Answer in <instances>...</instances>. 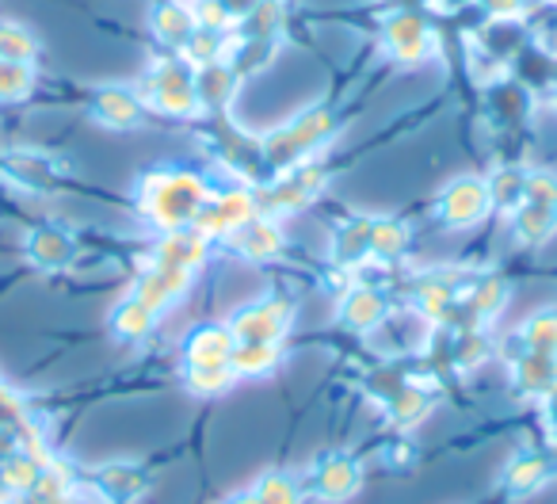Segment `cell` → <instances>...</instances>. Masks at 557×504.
Returning a JSON list of instances; mask_svg holds the SVG:
<instances>
[{
  "instance_id": "4fadbf2b",
  "label": "cell",
  "mask_w": 557,
  "mask_h": 504,
  "mask_svg": "<svg viewBox=\"0 0 557 504\" xmlns=\"http://www.w3.org/2000/svg\"><path fill=\"white\" fill-rule=\"evenodd\" d=\"M405 225H397V222H374L371 225V241H367V245L374 248V253H379V257H397V253H401L405 248Z\"/></svg>"
},
{
  "instance_id": "52a82bcc",
  "label": "cell",
  "mask_w": 557,
  "mask_h": 504,
  "mask_svg": "<svg viewBox=\"0 0 557 504\" xmlns=\"http://www.w3.org/2000/svg\"><path fill=\"white\" fill-rule=\"evenodd\" d=\"M278 230L271 222H245L240 225V233H237V245L245 248L248 257H256V260H263V257H275L278 253Z\"/></svg>"
},
{
  "instance_id": "3957f363",
  "label": "cell",
  "mask_w": 557,
  "mask_h": 504,
  "mask_svg": "<svg viewBox=\"0 0 557 504\" xmlns=\"http://www.w3.org/2000/svg\"><path fill=\"white\" fill-rule=\"evenodd\" d=\"M359 489V466L348 458H329L313 470V493L321 501H348Z\"/></svg>"
},
{
  "instance_id": "277c9868",
  "label": "cell",
  "mask_w": 557,
  "mask_h": 504,
  "mask_svg": "<svg viewBox=\"0 0 557 504\" xmlns=\"http://www.w3.org/2000/svg\"><path fill=\"white\" fill-rule=\"evenodd\" d=\"M233 356V333L230 329H199L191 336V348H187V359L191 367H202V364H230Z\"/></svg>"
},
{
  "instance_id": "ba28073f",
  "label": "cell",
  "mask_w": 557,
  "mask_h": 504,
  "mask_svg": "<svg viewBox=\"0 0 557 504\" xmlns=\"http://www.w3.org/2000/svg\"><path fill=\"white\" fill-rule=\"evenodd\" d=\"M379 318H382L379 295H371V291H351L348 303H344V321H348L351 329H371V325H379Z\"/></svg>"
},
{
  "instance_id": "cb8c5ba5",
  "label": "cell",
  "mask_w": 557,
  "mask_h": 504,
  "mask_svg": "<svg viewBox=\"0 0 557 504\" xmlns=\"http://www.w3.org/2000/svg\"><path fill=\"white\" fill-rule=\"evenodd\" d=\"M225 504H260V496H256V493H240V496H233V501H225Z\"/></svg>"
},
{
  "instance_id": "9c48e42d",
  "label": "cell",
  "mask_w": 557,
  "mask_h": 504,
  "mask_svg": "<svg viewBox=\"0 0 557 504\" xmlns=\"http://www.w3.org/2000/svg\"><path fill=\"white\" fill-rule=\"evenodd\" d=\"M527 344H531L534 356H557V314H539V318L527 321L523 329Z\"/></svg>"
},
{
  "instance_id": "603a6c76",
  "label": "cell",
  "mask_w": 557,
  "mask_h": 504,
  "mask_svg": "<svg viewBox=\"0 0 557 504\" xmlns=\"http://www.w3.org/2000/svg\"><path fill=\"white\" fill-rule=\"evenodd\" d=\"M488 4H493L496 12H511L519 4V0H488Z\"/></svg>"
},
{
  "instance_id": "d6986e66",
  "label": "cell",
  "mask_w": 557,
  "mask_h": 504,
  "mask_svg": "<svg viewBox=\"0 0 557 504\" xmlns=\"http://www.w3.org/2000/svg\"><path fill=\"white\" fill-rule=\"evenodd\" d=\"M539 478H542V463H539V458H531V463H519V466H511V474H508L511 489L539 485Z\"/></svg>"
},
{
  "instance_id": "30bf717a",
  "label": "cell",
  "mask_w": 557,
  "mask_h": 504,
  "mask_svg": "<svg viewBox=\"0 0 557 504\" xmlns=\"http://www.w3.org/2000/svg\"><path fill=\"white\" fill-rule=\"evenodd\" d=\"M230 382H233V367L230 364L191 367V390H195V394H222Z\"/></svg>"
},
{
  "instance_id": "6da1fadb",
  "label": "cell",
  "mask_w": 557,
  "mask_h": 504,
  "mask_svg": "<svg viewBox=\"0 0 557 504\" xmlns=\"http://www.w3.org/2000/svg\"><path fill=\"white\" fill-rule=\"evenodd\" d=\"M290 325V306L287 303H260L252 310H245L237 321H233L230 333L240 336V341H263L271 344L275 336H283V329Z\"/></svg>"
},
{
  "instance_id": "7c38bea8",
  "label": "cell",
  "mask_w": 557,
  "mask_h": 504,
  "mask_svg": "<svg viewBox=\"0 0 557 504\" xmlns=\"http://www.w3.org/2000/svg\"><path fill=\"white\" fill-rule=\"evenodd\" d=\"M157 27H161L164 39L184 42L187 35H191V27H195V16L187 9H180V4H164V9L157 12Z\"/></svg>"
},
{
  "instance_id": "8fae6325",
  "label": "cell",
  "mask_w": 557,
  "mask_h": 504,
  "mask_svg": "<svg viewBox=\"0 0 557 504\" xmlns=\"http://www.w3.org/2000/svg\"><path fill=\"white\" fill-rule=\"evenodd\" d=\"M256 496H260V504H302V493H298V485L283 478V474H268V478H260V485H256Z\"/></svg>"
},
{
  "instance_id": "9a60e30c",
  "label": "cell",
  "mask_w": 557,
  "mask_h": 504,
  "mask_svg": "<svg viewBox=\"0 0 557 504\" xmlns=\"http://www.w3.org/2000/svg\"><path fill=\"white\" fill-rule=\"evenodd\" d=\"M149 325H153V310H149L141 298H134L131 306H123V310H119V329H123L126 336H141Z\"/></svg>"
},
{
  "instance_id": "2e32d148",
  "label": "cell",
  "mask_w": 557,
  "mask_h": 504,
  "mask_svg": "<svg viewBox=\"0 0 557 504\" xmlns=\"http://www.w3.org/2000/svg\"><path fill=\"white\" fill-rule=\"evenodd\" d=\"M100 115L108 119L111 126H131L134 119H138V108H134V100L131 96H103L100 100Z\"/></svg>"
},
{
  "instance_id": "7a4b0ae2",
  "label": "cell",
  "mask_w": 557,
  "mask_h": 504,
  "mask_svg": "<svg viewBox=\"0 0 557 504\" xmlns=\"http://www.w3.org/2000/svg\"><path fill=\"white\" fill-rule=\"evenodd\" d=\"M488 210V187L481 180H458L443 195V218L450 225H470Z\"/></svg>"
},
{
  "instance_id": "5b68a950",
  "label": "cell",
  "mask_w": 557,
  "mask_h": 504,
  "mask_svg": "<svg viewBox=\"0 0 557 504\" xmlns=\"http://www.w3.org/2000/svg\"><path fill=\"white\" fill-rule=\"evenodd\" d=\"M275 359H278L275 344L245 341V344H233L230 367H233V374H263V371L275 367Z\"/></svg>"
},
{
  "instance_id": "8992f818",
  "label": "cell",
  "mask_w": 557,
  "mask_h": 504,
  "mask_svg": "<svg viewBox=\"0 0 557 504\" xmlns=\"http://www.w3.org/2000/svg\"><path fill=\"white\" fill-rule=\"evenodd\" d=\"M389 47H394L401 58H409V62H417L428 47L424 24H420L417 16H397L394 24H389Z\"/></svg>"
},
{
  "instance_id": "e0dca14e",
  "label": "cell",
  "mask_w": 557,
  "mask_h": 504,
  "mask_svg": "<svg viewBox=\"0 0 557 504\" xmlns=\"http://www.w3.org/2000/svg\"><path fill=\"white\" fill-rule=\"evenodd\" d=\"M523 192L534 207H554L557 210V180L554 176H531L523 180Z\"/></svg>"
},
{
  "instance_id": "5bb4252c",
  "label": "cell",
  "mask_w": 557,
  "mask_h": 504,
  "mask_svg": "<svg viewBox=\"0 0 557 504\" xmlns=\"http://www.w3.org/2000/svg\"><path fill=\"white\" fill-rule=\"evenodd\" d=\"M554 218H557V210L554 207H527L523 214H519V233H523V241H542L546 233H554Z\"/></svg>"
},
{
  "instance_id": "ac0fdd59",
  "label": "cell",
  "mask_w": 557,
  "mask_h": 504,
  "mask_svg": "<svg viewBox=\"0 0 557 504\" xmlns=\"http://www.w3.org/2000/svg\"><path fill=\"white\" fill-rule=\"evenodd\" d=\"M225 93H230V73H225V65H207V73H202V96L207 100H225Z\"/></svg>"
},
{
  "instance_id": "ffe728a7",
  "label": "cell",
  "mask_w": 557,
  "mask_h": 504,
  "mask_svg": "<svg viewBox=\"0 0 557 504\" xmlns=\"http://www.w3.org/2000/svg\"><path fill=\"white\" fill-rule=\"evenodd\" d=\"M4 478H9V485H16V489H27L35 478H39V470H35L32 463H24V458H12L9 466H4Z\"/></svg>"
},
{
  "instance_id": "7402d4cb",
  "label": "cell",
  "mask_w": 557,
  "mask_h": 504,
  "mask_svg": "<svg viewBox=\"0 0 557 504\" xmlns=\"http://www.w3.org/2000/svg\"><path fill=\"white\" fill-rule=\"evenodd\" d=\"M195 20H202V24H207V27H225V20H230V12H225L222 0H207V4H202L199 16H195Z\"/></svg>"
},
{
  "instance_id": "44dd1931",
  "label": "cell",
  "mask_w": 557,
  "mask_h": 504,
  "mask_svg": "<svg viewBox=\"0 0 557 504\" xmlns=\"http://www.w3.org/2000/svg\"><path fill=\"white\" fill-rule=\"evenodd\" d=\"M500 298H504L500 283L488 280L485 287L478 291V298H473V306H478V314H488V310H496V306H500Z\"/></svg>"
}]
</instances>
